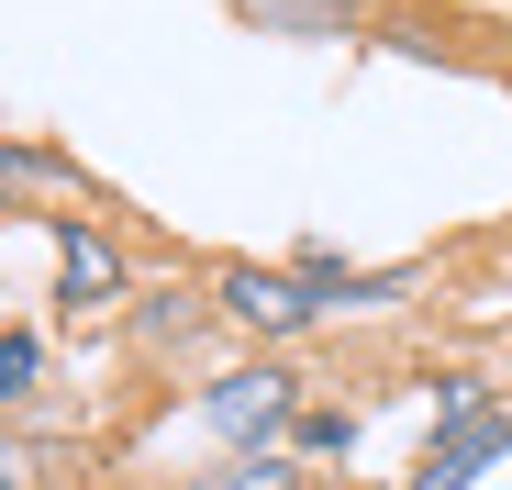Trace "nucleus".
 Instances as JSON below:
<instances>
[{
    "instance_id": "f257e3e1",
    "label": "nucleus",
    "mask_w": 512,
    "mask_h": 490,
    "mask_svg": "<svg viewBox=\"0 0 512 490\" xmlns=\"http://www.w3.org/2000/svg\"><path fill=\"white\" fill-rule=\"evenodd\" d=\"M201 424H212L234 457H268V435L301 424V379H290V368H234V379L201 390Z\"/></svg>"
},
{
    "instance_id": "f03ea898",
    "label": "nucleus",
    "mask_w": 512,
    "mask_h": 490,
    "mask_svg": "<svg viewBox=\"0 0 512 490\" xmlns=\"http://www.w3.org/2000/svg\"><path fill=\"white\" fill-rule=\"evenodd\" d=\"M223 312L245 323V335H301L323 301H312L301 268H223Z\"/></svg>"
},
{
    "instance_id": "7ed1b4c3",
    "label": "nucleus",
    "mask_w": 512,
    "mask_h": 490,
    "mask_svg": "<svg viewBox=\"0 0 512 490\" xmlns=\"http://www.w3.org/2000/svg\"><path fill=\"white\" fill-rule=\"evenodd\" d=\"M512 446V413H457L435 446H423V468H412V490H468L490 457Z\"/></svg>"
},
{
    "instance_id": "20e7f679",
    "label": "nucleus",
    "mask_w": 512,
    "mask_h": 490,
    "mask_svg": "<svg viewBox=\"0 0 512 490\" xmlns=\"http://www.w3.org/2000/svg\"><path fill=\"white\" fill-rule=\"evenodd\" d=\"M56 268H67V301H112L123 290V257H112L90 223H56Z\"/></svg>"
},
{
    "instance_id": "39448f33",
    "label": "nucleus",
    "mask_w": 512,
    "mask_h": 490,
    "mask_svg": "<svg viewBox=\"0 0 512 490\" xmlns=\"http://www.w3.org/2000/svg\"><path fill=\"white\" fill-rule=\"evenodd\" d=\"M245 23H268V34H346V0H245Z\"/></svg>"
},
{
    "instance_id": "423d86ee",
    "label": "nucleus",
    "mask_w": 512,
    "mask_h": 490,
    "mask_svg": "<svg viewBox=\"0 0 512 490\" xmlns=\"http://www.w3.org/2000/svg\"><path fill=\"white\" fill-rule=\"evenodd\" d=\"M190 490H301V468L268 446V457H223V468H212V479H190Z\"/></svg>"
},
{
    "instance_id": "0eeeda50",
    "label": "nucleus",
    "mask_w": 512,
    "mask_h": 490,
    "mask_svg": "<svg viewBox=\"0 0 512 490\" xmlns=\"http://www.w3.org/2000/svg\"><path fill=\"white\" fill-rule=\"evenodd\" d=\"M0 190H67V156H45V145H0Z\"/></svg>"
},
{
    "instance_id": "6e6552de",
    "label": "nucleus",
    "mask_w": 512,
    "mask_h": 490,
    "mask_svg": "<svg viewBox=\"0 0 512 490\" xmlns=\"http://www.w3.org/2000/svg\"><path fill=\"white\" fill-rule=\"evenodd\" d=\"M34 368H45V346H34V335H0V390H23Z\"/></svg>"
},
{
    "instance_id": "1a4fd4ad",
    "label": "nucleus",
    "mask_w": 512,
    "mask_h": 490,
    "mask_svg": "<svg viewBox=\"0 0 512 490\" xmlns=\"http://www.w3.org/2000/svg\"><path fill=\"white\" fill-rule=\"evenodd\" d=\"M23 479H34V457H23L12 435H0V490H23Z\"/></svg>"
},
{
    "instance_id": "9d476101",
    "label": "nucleus",
    "mask_w": 512,
    "mask_h": 490,
    "mask_svg": "<svg viewBox=\"0 0 512 490\" xmlns=\"http://www.w3.org/2000/svg\"><path fill=\"white\" fill-rule=\"evenodd\" d=\"M312 490H357V479H312Z\"/></svg>"
}]
</instances>
